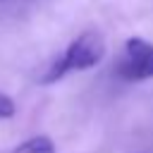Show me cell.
<instances>
[{"label":"cell","instance_id":"obj_4","mask_svg":"<svg viewBox=\"0 0 153 153\" xmlns=\"http://www.w3.org/2000/svg\"><path fill=\"white\" fill-rule=\"evenodd\" d=\"M17 115V103L7 93H0V120H12Z\"/></svg>","mask_w":153,"mask_h":153},{"label":"cell","instance_id":"obj_5","mask_svg":"<svg viewBox=\"0 0 153 153\" xmlns=\"http://www.w3.org/2000/svg\"><path fill=\"white\" fill-rule=\"evenodd\" d=\"M0 2H2V0H0Z\"/></svg>","mask_w":153,"mask_h":153},{"label":"cell","instance_id":"obj_3","mask_svg":"<svg viewBox=\"0 0 153 153\" xmlns=\"http://www.w3.org/2000/svg\"><path fill=\"white\" fill-rule=\"evenodd\" d=\"M12 153H57V148L50 136L36 134V136H29L26 141H22Z\"/></svg>","mask_w":153,"mask_h":153},{"label":"cell","instance_id":"obj_2","mask_svg":"<svg viewBox=\"0 0 153 153\" xmlns=\"http://www.w3.org/2000/svg\"><path fill=\"white\" fill-rule=\"evenodd\" d=\"M115 74L129 84L153 79V43L143 36H129L122 45Z\"/></svg>","mask_w":153,"mask_h":153},{"label":"cell","instance_id":"obj_1","mask_svg":"<svg viewBox=\"0 0 153 153\" xmlns=\"http://www.w3.org/2000/svg\"><path fill=\"white\" fill-rule=\"evenodd\" d=\"M108 53V43L105 36L98 29H84L76 38H72L67 43V48L45 67L41 84H55L60 79H65L67 74L74 72H88L96 65L103 62Z\"/></svg>","mask_w":153,"mask_h":153}]
</instances>
